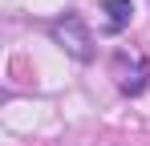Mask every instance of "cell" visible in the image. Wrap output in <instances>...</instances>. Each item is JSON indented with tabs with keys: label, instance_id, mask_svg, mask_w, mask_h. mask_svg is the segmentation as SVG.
<instances>
[{
	"label": "cell",
	"instance_id": "1",
	"mask_svg": "<svg viewBox=\"0 0 150 146\" xmlns=\"http://www.w3.org/2000/svg\"><path fill=\"white\" fill-rule=\"evenodd\" d=\"M53 41L65 49L69 57H77V61H89L93 57V37H89V28H85V21L77 16V12H65V16H57V21L49 24Z\"/></svg>",
	"mask_w": 150,
	"mask_h": 146
},
{
	"label": "cell",
	"instance_id": "2",
	"mask_svg": "<svg viewBox=\"0 0 150 146\" xmlns=\"http://www.w3.org/2000/svg\"><path fill=\"white\" fill-rule=\"evenodd\" d=\"M146 77H150V65L142 57L134 61V73H126V61L118 57V85H122V94H142L146 89Z\"/></svg>",
	"mask_w": 150,
	"mask_h": 146
},
{
	"label": "cell",
	"instance_id": "3",
	"mask_svg": "<svg viewBox=\"0 0 150 146\" xmlns=\"http://www.w3.org/2000/svg\"><path fill=\"white\" fill-rule=\"evenodd\" d=\"M101 12H105V28L110 33H122L130 16H134V0H101Z\"/></svg>",
	"mask_w": 150,
	"mask_h": 146
}]
</instances>
